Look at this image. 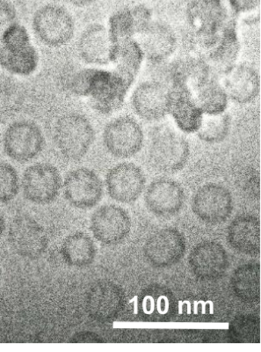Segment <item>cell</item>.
<instances>
[{
  "label": "cell",
  "mask_w": 261,
  "mask_h": 352,
  "mask_svg": "<svg viewBox=\"0 0 261 352\" xmlns=\"http://www.w3.org/2000/svg\"><path fill=\"white\" fill-rule=\"evenodd\" d=\"M192 210L206 224H222L234 212V198L228 188L209 182L201 186L194 194Z\"/></svg>",
  "instance_id": "6"
},
{
  "label": "cell",
  "mask_w": 261,
  "mask_h": 352,
  "mask_svg": "<svg viewBox=\"0 0 261 352\" xmlns=\"http://www.w3.org/2000/svg\"><path fill=\"white\" fill-rule=\"evenodd\" d=\"M95 132L86 116L76 113L63 116L56 122L55 141L63 156L71 162L83 159L89 152Z\"/></svg>",
  "instance_id": "3"
},
{
  "label": "cell",
  "mask_w": 261,
  "mask_h": 352,
  "mask_svg": "<svg viewBox=\"0 0 261 352\" xmlns=\"http://www.w3.org/2000/svg\"><path fill=\"white\" fill-rule=\"evenodd\" d=\"M229 244L245 256H257L260 251V222L253 215L236 217L228 226Z\"/></svg>",
  "instance_id": "25"
},
{
  "label": "cell",
  "mask_w": 261,
  "mask_h": 352,
  "mask_svg": "<svg viewBox=\"0 0 261 352\" xmlns=\"http://www.w3.org/2000/svg\"><path fill=\"white\" fill-rule=\"evenodd\" d=\"M5 230V221L4 219V216H3L2 213L0 212V239L4 234Z\"/></svg>",
  "instance_id": "41"
},
{
  "label": "cell",
  "mask_w": 261,
  "mask_h": 352,
  "mask_svg": "<svg viewBox=\"0 0 261 352\" xmlns=\"http://www.w3.org/2000/svg\"><path fill=\"white\" fill-rule=\"evenodd\" d=\"M146 175L134 163L122 162L112 168L106 176L110 197L121 204L136 202L146 188Z\"/></svg>",
  "instance_id": "15"
},
{
  "label": "cell",
  "mask_w": 261,
  "mask_h": 352,
  "mask_svg": "<svg viewBox=\"0 0 261 352\" xmlns=\"http://www.w3.org/2000/svg\"><path fill=\"white\" fill-rule=\"evenodd\" d=\"M132 84L115 70L96 68L87 96L91 107L100 114H111L124 105L126 94Z\"/></svg>",
  "instance_id": "5"
},
{
  "label": "cell",
  "mask_w": 261,
  "mask_h": 352,
  "mask_svg": "<svg viewBox=\"0 0 261 352\" xmlns=\"http://www.w3.org/2000/svg\"><path fill=\"white\" fill-rule=\"evenodd\" d=\"M0 279H1V270H0Z\"/></svg>",
  "instance_id": "42"
},
{
  "label": "cell",
  "mask_w": 261,
  "mask_h": 352,
  "mask_svg": "<svg viewBox=\"0 0 261 352\" xmlns=\"http://www.w3.org/2000/svg\"><path fill=\"white\" fill-rule=\"evenodd\" d=\"M3 143L9 158L19 163H27L42 153L45 138L38 125L34 122L22 120L9 125Z\"/></svg>",
  "instance_id": "8"
},
{
  "label": "cell",
  "mask_w": 261,
  "mask_h": 352,
  "mask_svg": "<svg viewBox=\"0 0 261 352\" xmlns=\"http://www.w3.org/2000/svg\"><path fill=\"white\" fill-rule=\"evenodd\" d=\"M212 74L204 58L196 56L179 59L170 68L171 86L187 88L192 94Z\"/></svg>",
  "instance_id": "26"
},
{
  "label": "cell",
  "mask_w": 261,
  "mask_h": 352,
  "mask_svg": "<svg viewBox=\"0 0 261 352\" xmlns=\"http://www.w3.org/2000/svg\"><path fill=\"white\" fill-rule=\"evenodd\" d=\"M190 156V143L174 130L157 132L148 148V160L154 170L174 174L181 170Z\"/></svg>",
  "instance_id": "2"
},
{
  "label": "cell",
  "mask_w": 261,
  "mask_h": 352,
  "mask_svg": "<svg viewBox=\"0 0 261 352\" xmlns=\"http://www.w3.org/2000/svg\"><path fill=\"white\" fill-rule=\"evenodd\" d=\"M30 36L27 28L21 24L12 23L0 36V47L5 49L30 45Z\"/></svg>",
  "instance_id": "35"
},
{
  "label": "cell",
  "mask_w": 261,
  "mask_h": 352,
  "mask_svg": "<svg viewBox=\"0 0 261 352\" xmlns=\"http://www.w3.org/2000/svg\"><path fill=\"white\" fill-rule=\"evenodd\" d=\"M260 320L253 316H240L229 324L232 338L238 342H260Z\"/></svg>",
  "instance_id": "33"
},
{
  "label": "cell",
  "mask_w": 261,
  "mask_h": 352,
  "mask_svg": "<svg viewBox=\"0 0 261 352\" xmlns=\"http://www.w3.org/2000/svg\"><path fill=\"white\" fill-rule=\"evenodd\" d=\"M112 45L108 28L92 24L81 34L78 43V54L87 64L106 65L110 63Z\"/></svg>",
  "instance_id": "23"
},
{
  "label": "cell",
  "mask_w": 261,
  "mask_h": 352,
  "mask_svg": "<svg viewBox=\"0 0 261 352\" xmlns=\"http://www.w3.org/2000/svg\"><path fill=\"white\" fill-rule=\"evenodd\" d=\"M240 50L237 23L234 18L223 30L218 43L203 56L212 72L223 75L234 67Z\"/></svg>",
  "instance_id": "22"
},
{
  "label": "cell",
  "mask_w": 261,
  "mask_h": 352,
  "mask_svg": "<svg viewBox=\"0 0 261 352\" xmlns=\"http://www.w3.org/2000/svg\"><path fill=\"white\" fill-rule=\"evenodd\" d=\"M143 129L130 116H120L109 122L103 131V143L110 154L119 159L136 155L144 146Z\"/></svg>",
  "instance_id": "10"
},
{
  "label": "cell",
  "mask_w": 261,
  "mask_h": 352,
  "mask_svg": "<svg viewBox=\"0 0 261 352\" xmlns=\"http://www.w3.org/2000/svg\"><path fill=\"white\" fill-rule=\"evenodd\" d=\"M95 70L96 68H87L75 72L69 82L71 92L77 96L87 97Z\"/></svg>",
  "instance_id": "36"
},
{
  "label": "cell",
  "mask_w": 261,
  "mask_h": 352,
  "mask_svg": "<svg viewBox=\"0 0 261 352\" xmlns=\"http://www.w3.org/2000/svg\"><path fill=\"white\" fill-rule=\"evenodd\" d=\"M188 261L194 274L207 281L222 278L229 267L227 251L222 244L214 241H205L196 245Z\"/></svg>",
  "instance_id": "17"
},
{
  "label": "cell",
  "mask_w": 261,
  "mask_h": 352,
  "mask_svg": "<svg viewBox=\"0 0 261 352\" xmlns=\"http://www.w3.org/2000/svg\"><path fill=\"white\" fill-rule=\"evenodd\" d=\"M185 194L178 182L169 178L153 181L144 194L146 208L152 214L170 218L177 215L183 208Z\"/></svg>",
  "instance_id": "16"
},
{
  "label": "cell",
  "mask_w": 261,
  "mask_h": 352,
  "mask_svg": "<svg viewBox=\"0 0 261 352\" xmlns=\"http://www.w3.org/2000/svg\"><path fill=\"white\" fill-rule=\"evenodd\" d=\"M90 229L97 241L108 246H115L122 243L130 234V216L121 206L105 204L93 213Z\"/></svg>",
  "instance_id": "13"
},
{
  "label": "cell",
  "mask_w": 261,
  "mask_h": 352,
  "mask_svg": "<svg viewBox=\"0 0 261 352\" xmlns=\"http://www.w3.org/2000/svg\"><path fill=\"white\" fill-rule=\"evenodd\" d=\"M17 12L14 6L8 0H0V36L16 20Z\"/></svg>",
  "instance_id": "38"
},
{
  "label": "cell",
  "mask_w": 261,
  "mask_h": 352,
  "mask_svg": "<svg viewBox=\"0 0 261 352\" xmlns=\"http://www.w3.org/2000/svg\"><path fill=\"white\" fill-rule=\"evenodd\" d=\"M63 259L69 266L82 269L91 265L96 258L95 243L89 235L77 232L69 235L63 242Z\"/></svg>",
  "instance_id": "28"
},
{
  "label": "cell",
  "mask_w": 261,
  "mask_h": 352,
  "mask_svg": "<svg viewBox=\"0 0 261 352\" xmlns=\"http://www.w3.org/2000/svg\"><path fill=\"white\" fill-rule=\"evenodd\" d=\"M187 18L194 39L205 52L218 43L232 19L223 0H191Z\"/></svg>",
  "instance_id": "1"
},
{
  "label": "cell",
  "mask_w": 261,
  "mask_h": 352,
  "mask_svg": "<svg viewBox=\"0 0 261 352\" xmlns=\"http://www.w3.org/2000/svg\"><path fill=\"white\" fill-rule=\"evenodd\" d=\"M150 21V12L143 5L115 12L109 21L110 38L113 43L133 39L146 30Z\"/></svg>",
  "instance_id": "24"
},
{
  "label": "cell",
  "mask_w": 261,
  "mask_h": 352,
  "mask_svg": "<svg viewBox=\"0 0 261 352\" xmlns=\"http://www.w3.org/2000/svg\"><path fill=\"white\" fill-rule=\"evenodd\" d=\"M168 87L158 81H146L139 85L132 94L135 112L144 120H161L168 115Z\"/></svg>",
  "instance_id": "18"
},
{
  "label": "cell",
  "mask_w": 261,
  "mask_h": 352,
  "mask_svg": "<svg viewBox=\"0 0 261 352\" xmlns=\"http://www.w3.org/2000/svg\"><path fill=\"white\" fill-rule=\"evenodd\" d=\"M193 96L203 114L218 115L227 109V94L222 84L214 76L198 87L194 91Z\"/></svg>",
  "instance_id": "31"
},
{
  "label": "cell",
  "mask_w": 261,
  "mask_h": 352,
  "mask_svg": "<svg viewBox=\"0 0 261 352\" xmlns=\"http://www.w3.org/2000/svg\"><path fill=\"white\" fill-rule=\"evenodd\" d=\"M68 1L77 8H86V6L92 5L96 0H68Z\"/></svg>",
  "instance_id": "40"
},
{
  "label": "cell",
  "mask_w": 261,
  "mask_h": 352,
  "mask_svg": "<svg viewBox=\"0 0 261 352\" xmlns=\"http://www.w3.org/2000/svg\"><path fill=\"white\" fill-rule=\"evenodd\" d=\"M184 235L175 228H163L154 232L144 245V256L156 269H168L176 265L185 253Z\"/></svg>",
  "instance_id": "11"
},
{
  "label": "cell",
  "mask_w": 261,
  "mask_h": 352,
  "mask_svg": "<svg viewBox=\"0 0 261 352\" xmlns=\"http://www.w3.org/2000/svg\"><path fill=\"white\" fill-rule=\"evenodd\" d=\"M71 342H73V344H102L104 340L102 336L96 333L82 331L72 336Z\"/></svg>",
  "instance_id": "39"
},
{
  "label": "cell",
  "mask_w": 261,
  "mask_h": 352,
  "mask_svg": "<svg viewBox=\"0 0 261 352\" xmlns=\"http://www.w3.org/2000/svg\"><path fill=\"white\" fill-rule=\"evenodd\" d=\"M221 84L228 98L240 104L253 102L260 94L259 72L247 65H235L223 74Z\"/></svg>",
  "instance_id": "20"
},
{
  "label": "cell",
  "mask_w": 261,
  "mask_h": 352,
  "mask_svg": "<svg viewBox=\"0 0 261 352\" xmlns=\"http://www.w3.org/2000/svg\"><path fill=\"white\" fill-rule=\"evenodd\" d=\"M0 143H1V135H0Z\"/></svg>",
  "instance_id": "43"
},
{
  "label": "cell",
  "mask_w": 261,
  "mask_h": 352,
  "mask_svg": "<svg viewBox=\"0 0 261 352\" xmlns=\"http://www.w3.org/2000/svg\"><path fill=\"white\" fill-rule=\"evenodd\" d=\"M144 52L137 41L128 39L113 43L110 63L115 71L133 83L144 60Z\"/></svg>",
  "instance_id": "27"
},
{
  "label": "cell",
  "mask_w": 261,
  "mask_h": 352,
  "mask_svg": "<svg viewBox=\"0 0 261 352\" xmlns=\"http://www.w3.org/2000/svg\"><path fill=\"white\" fill-rule=\"evenodd\" d=\"M103 182L92 169L80 168L69 173L65 179V199L78 209H91L103 197Z\"/></svg>",
  "instance_id": "14"
},
{
  "label": "cell",
  "mask_w": 261,
  "mask_h": 352,
  "mask_svg": "<svg viewBox=\"0 0 261 352\" xmlns=\"http://www.w3.org/2000/svg\"><path fill=\"white\" fill-rule=\"evenodd\" d=\"M125 303V294L120 286L106 279L94 283L84 300L88 316L102 323L117 319L124 309Z\"/></svg>",
  "instance_id": "12"
},
{
  "label": "cell",
  "mask_w": 261,
  "mask_h": 352,
  "mask_svg": "<svg viewBox=\"0 0 261 352\" xmlns=\"http://www.w3.org/2000/svg\"><path fill=\"white\" fill-rule=\"evenodd\" d=\"M139 42L144 58L154 64H160L174 54L177 49V36L169 25L153 22L140 34Z\"/></svg>",
  "instance_id": "21"
},
{
  "label": "cell",
  "mask_w": 261,
  "mask_h": 352,
  "mask_svg": "<svg viewBox=\"0 0 261 352\" xmlns=\"http://www.w3.org/2000/svg\"><path fill=\"white\" fill-rule=\"evenodd\" d=\"M231 118L227 113L218 115H203L197 137L204 142L218 144L228 137L231 131Z\"/></svg>",
  "instance_id": "32"
},
{
  "label": "cell",
  "mask_w": 261,
  "mask_h": 352,
  "mask_svg": "<svg viewBox=\"0 0 261 352\" xmlns=\"http://www.w3.org/2000/svg\"><path fill=\"white\" fill-rule=\"evenodd\" d=\"M32 26L41 42L59 48L73 38L75 24L70 12L58 5H46L34 12Z\"/></svg>",
  "instance_id": "4"
},
{
  "label": "cell",
  "mask_w": 261,
  "mask_h": 352,
  "mask_svg": "<svg viewBox=\"0 0 261 352\" xmlns=\"http://www.w3.org/2000/svg\"><path fill=\"white\" fill-rule=\"evenodd\" d=\"M21 187L27 200L38 206H45L55 201L60 193V173L49 163H37L24 171Z\"/></svg>",
  "instance_id": "9"
},
{
  "label": "cell",
  "mask_w": 261,
  "mask_h": 352,
  "mask_svg": "<svg viewBox=\"0 0 261 352\" xmlns=\"http://www.w3.org/2000/svg\"><path fill=\"white\" fill-rule=\"evenodd\" d=\"M168 114L184 133H196L203 121V112L187 88H168Z\"/></svg>",
  "instance_id": "19"
},
{
  "label": "cell",
  "mask_w": 261,
  "mask_h": 352,
  "mask_svg": "<svg viewBox=\"0 0 261 352\" xmlns=\"http://www.w3.org/2000/svg\"><path fill=\"white\" fill-rule=\"evenodd\" d=\"M234 294L247 303L256 302L260 297V266L259 263H247L238 267L231 276Z\"/></svg>",
  "instance_id": "29"
},
{
  "label": "cell",
  "mask_w": 261,
  "mask_h": 352,
  "mask_svg": "<svg viewBox=\"0 0 261 352\" xmlns=\"http://www.w3.org/2000/svg\"><path fill=\"white\" fill-rule=\"evenodd\" d=\"M20 190V179L9 163L0 162V204L11 202Z\"/></svg>",
  "instance_id": "34"
},
{
  "label": "cell",
  "mask_w": 261,
  "mask_h": 352,
  "mask_svg": "<svg viewBox=\"0 0 261 352\" xmlns=\"http://www.w3.org/2000/svg\"><path fill=\"white\" fill-rule=\"evenodd\" d=\"M8 242L14 253L23 258L36 260L45 254L49 238L45 229L28 215H18L12 220Z\"/></svg>",
  "instance_id": "7"
},
{
  "label": "cell",
  "mask_w": 261,
  "mask_h": 352,
  "mask_svg": "<svg viewBox=\"0 0 261 352\" xmlns=\"http://www.w3.org/2000/svg\"><path fill=\"white\" fill-rule=\"evenodd\" d=\"M39 56L32 44L16 48L0 47V65L12 74L27 76L38 66Z\"/></svg>",
  "instance_id": "30"
},
{
  "label": "cell",
  "mask_w": 261,
  "mask_h": 352,
  "mask_svg": "<svg viewBox=\"0 0 261 352\" xmlns=\"http://www.w3.org/2000/svg\"><path fill=\"white\" fill-rule=\"evenodd\" d=\"M229 4L234 15H245L247 23L260 20L256 12H260V0H229Z\"/></svg>",
  "instance_id": "37"
}]
</instances>
